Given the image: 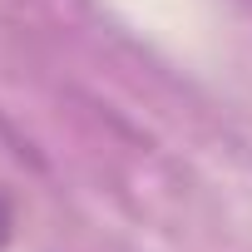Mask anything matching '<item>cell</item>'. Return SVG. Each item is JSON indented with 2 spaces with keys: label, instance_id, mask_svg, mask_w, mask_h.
<instances>
[{
  "label": "cell",
  "instance_id": "1",
  "mask_svg": "<svg viewBox=\"0 0 252 252\" xmlns=\"http://www.w3.org/2000/svg\"><path fill=\"white\" fill-rule=\"evenodd\" d=\"M10 232H15V208H10V198H5V193H0V252H5Z\"/></svg>",
  "mask_w": 252,
  "mask_h": 252
}]
</instances>
